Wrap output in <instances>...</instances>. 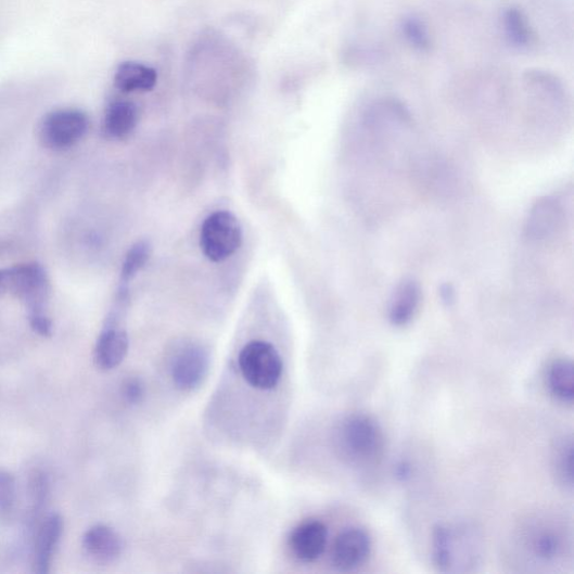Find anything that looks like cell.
<instances>
[{"instance_id":"cell-16","label":"cell","mask_w":574,"mask_h":574,"mask_svg":"<svg viewBox=\"0 0 574 574\" xmlns=\"http://www.w3.org/2000/svg\"><path fill=\"white\" fill-rule=\"evenodd\" d=\"M140 114L137 105L127 100H115L104 118V132L109 139L124 140L137 128Z\"/></svg>"},{"instance_id":"cell-8","label":"cell","mask_w":574,"mask_h":574,"mask_svg":"<svg viewBox=\"0 0 574 574\" xmlns=\"http://www.w3.org/2000/svg\"><path fill=\"white\" fill-rule=\"evenodd\" d=\"M523 544L530 557L550 564L565 556L567 536L563 528L552 521H536L527 528Z\"/></svg>"},{"instance_id":"cell-9","label":"cell","mask_w":574,"mask_h":574,"mask_svg":"<svg viewBox=\"0 0 574 574\" xmlns=\"http://www.w3.org/2000/svg\"><path fill=\"white\" fill-rule=\"evenodd\" d=\"M371 548V537L361 527H349L334 539L331 549L332 565L340 571H353L368 560Z\"/></svg>"},{"instance_id":"cell-25","label":"cell","mask_w":574,"mask_h":574,"mask_svg":"<svg viewBox=\"0 0 574 574\" xmlns=\"http://www.w3.org/2000/svg\"><path fill=\"white\" fill-rule=\"evenodd\" d=\"M442 297L445 302L451 303L455 299V291L450 285H445L442 289Z\"/></svg>"},{"instance_id":"cell-3","label":"cell","mask_w":574,"mask_h":574,"mask_svg":"<svg viewBox=\"0 0 574 574\" xmlns=\"http://www.w3.org/2000/svg\"><path fill=\"white\" fill-rule=\"evenodd\" d=\"M432 560L444 573L474 570L483 556L480 532L470 524H438L432 533Z\"/></svg>"},{"instance_id":"cell-13","label":"cell","mask_w":574,"mask_h":574,"mask_svg":"<svg viewBox=\"0 0 574 574\" xmlns=\"http://www.w3.org/2000/svg\"><path fill=\"white\" fill-rule=\"evenodd\" d=\"M86 552L95 561L110 563L117 560L124 550L120 535L107 525H94L82 539Z\"/></svg>"},{"instance_id":"cell-4","label":"cell","mask_w":574,"mask_h":574,"mask_svg":"<svg viewBox=\"0 0 574 574\" xmlns=\"http://www.w3.org/2000/svg\"><path fill=\"white\" fill-rule=\"evenodd\" d=\"M243 243L241 222L229 212H217L202 225L200 246L206 257L221 263L240 250Z\"/></svg>"},{"instance_id":"cell-22","label":"cell","mask_w":574,"mask_h":574,"mask_svg":"<svg viewBox=\"0 0 574 574\" xmlns=\"http://www.w3.org/2000/svg\"><path fill=\"white\" fill-rule=\"evenodd\" d=\"M400 31L405 41L414 50L428 53L432 47V38L424 21L420 17L410 15L405 16L400 22Z\"/></svg>"},{"instance_id":"cell-23","label":"cell","mask_w":574,"mask_h":574,"mask_svg":"<svg viewBox=\"0 0 574 574\" xmlns=\"http://www.w3.org/2000/svg\"><path fill=\"white\" fill-rule=\"evenodd\" d=\"M16 482L9 472L0 471V516L9 515L16 502Z\"/></svg>"},{"instance_id":"cell-10","label":"cell","mask_w":574,"mask_h":574,"mask_svg":"<svg viewBox=\"0 0 574 574\" xmlns=\"http://www.w3.org/2000/svg\"><path fill=\"white\" fill-rule=\"evenodd\" d=\"M211 359L204 347L192 345L182 349L175 358L171 375L176 386L182 391H193L205 381Z\"/></svg>"},{"instance_id":"cell-21","label":"cell","mask_w":574,"mask_h":574,"mask_svg":"<svg viewBox=\"0 0 574 574\" xmlns=\"http://www.w3.org/2000/svg\"><path fill=\"white\" fill-rule=\"evenodd\" d=\"M152 246L148 241H140L132 245L123 262L119 286L128 288L150 260Z\"/></svg>"},{"instance_id":"cell-20","label":"cell","mask_w":574,"mask_h":574,"mask_svg":"<svg viewBox=\"0 0 574 574\" xmlns=\"http://www.w3.org/2000/svg\"><path fill=\"white\" fill-rule=\"evenodd\" d=\"M553 474L559 485L573 488V442L571 436H563L557 442L552 454Z\"/></svg>"},{"instance_id":"cell-11","label":"cell","mask_w":574,"mask_h":574,"mask_svg":"<svg viewBox=\"0 0 574 574\" xmlns=\"http://www.w3.org/2000/svg\"><path fill=\"white\" fill-rule=\"evenodd\" d=\"M329 532L318 520H309L297 525L290 535L289 546L293 556L301 562L311 563L324 553Z\"/></svg>"},{"instance_id":"cell-17","label":"cell","mask_w":574,"mask_h":574,"mask_svg":"<svg viewBox=\"0 0 574 574\" xmlns=\"http://www.w3.org/2000/svg\"><path fill=\"white\" fill-rule=\"evenodd\" d=\"M114 82L118 90L127 93L150 91L156 86L157 73L144 63L126 61L118 65Z\"/></svg>"},{"instance_id":"cell-18","label":"cell","mask_w":574,"mask_h":574,"mask_svg":"<svg viewBox=\"0 0 574 574\" xmlns=\"http://www.w3.org/2000/svg\"><path fill=\"white\" fill-rule=\"evenodd\" d=\"M547 386L551 396L561 404L572 405L574 400V373L571 359H554L547 370Z\"/></svg>"},{"instance_id":"cell-5","label":"cell","mask_w":574,"mask_h":574,"mask_svg":"<svg viewBox=\"0 0 574 574\" xmlns=\"http://www.w3.org/2000/svg\"><path fill=\"white\" fill-rule=\"evenodd\" d=\"M239 362L243 378L254 388L271 391L279 385L283 361L273 345L252 342L241 352Z\"/></svg>"},{"instance_id":"cell-7","label":"cell","mask_w":574,"mask_h":574,"mask_svg":"<svg viewBox=\"0 0 574 574\" xmlns=\"http://www.w3.org/2000/svg\"><path fill=\"white\" fill-rule=\"evenodd\" d=\"M126 309V306L115 302V307L99 334L94 347V361L100 369L112 370L127 356L129 340L127 331L122 327Z\"/></svg>"},{"instance_id":"cell-1","label":"cell","mask_w":574,"mask_h":574,"mask_svg":"<svg viewBox=\"0 0 574 574\" xmlns=\"http://www.w3.org/2000/svg\"><path fill=\"white\" fill-rule=\"evenodd\" d=\"M20 298L27 311L30 328L42 336H50L53 324L48 316L51 283L46 268L39 263L0 269V296Z\"/></svg>"},{"instance_id":"cell-2","label":"cell","mask_w":574,"mask_h":574,"mask_svg":"<svg viewBox=\"0 0 574 574\" xmlns=\"http://www.w3.org/2000/svg\"><path fill=\"white\" fill-rule=\"evenodd\" d=\"M332 444L336 456L343 461L367 468L383 457L385 435L374 418L356 413L337 422L332 433Z\"/></svg>"},{"instance_id":"cell-24","label":"cell","mask_w":574,"mask_h":574,"mask_svg":"<svg viewBox=\"0 0 574 574\" xmlns=\"http://www.w3.org/2000/svg\"><path fill=\"white\" fill-rule=\"evenodd\" d=\"M123 394L128 403L139 404L145 394L144 385L138 379L128 380L123 386Z\"/></svg>"},{"instance_id":"cell-6","label":"cell","mask_w":574,"mask_h":574,"mask_svg":"<svg viewBox=\"0 0 574 574\" xmlns=\"http://www.w3.org/2000/svg\"><path fill=\"white\" fill-rule=\"evenodd\" d=\"M89 129L88 116L78 110H60L48 114L40 125L42 144L63 151L79 143Z\"/></svg>"},{"instance_id":"cell-15","label":"cell","mask_w":574,"mask_h":574,"mask_svg":"<svg viewBox=\"0 0 574 574\" xmlns=\"http://www.w3.org/2000/svg\"><path fill=\"white\" fill-rule=\"evenodd\" d=\"M63 532V520L59 514L49 515L39 528L34 549V571L40 574L50 572L54 550Z\"/></svg>"},{"instance_id":"cell-19","label":"cell","mask_w":574,"mask_h":574,"mask_svg":"<svg viewBox=\"0 0 574 574\" xmlns=\"http://www.w3.org/2000/svg\"><path fill=\"white\" fill-rule=\"evenodd\" d=\"M501 25L506 39L518 49L530 48L535 40L530 22L519 8L506 9L501 16Z\"/></svg>"},{"instance_id":"cell-14","label":"cell","mask_w":574,"mask_h":574,"mask_svg":"<svg viewBox=\"0 0 574 574\" xmlns=\"http://www.w3.org/2000/svg\"><path fill=\"white\" fill-rule=\"evenodd\" d=\"M421 302V289L418 282L404 280L396 288L390 306V322L394 327L408 326L416 317Z\"/></svg>"},{"instance_id":"cell-12","label":"cell","mask_w":574,"mask_h":574,"mask_svg":"<svg viewBox=\"0 0 574 574\" xmlns=\"http://www.w3.org/2000/svg\"><path fill=\"white\" fill-rule=\"evenodd\" d=\"M563 221L561 202L553 196L538 200L531 211L526 233L531 240L545 241L557 232Z\"/></svg>"}]
</instances>
